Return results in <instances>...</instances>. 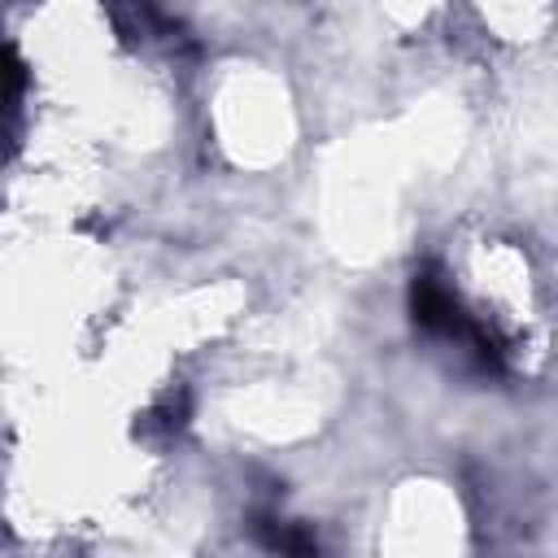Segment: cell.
<instances>
[{
  "label": "cell",
  "instance_id": "3957f363",
  "mask_svg": "<svg viewBox=\"0 0 558 558\" xmlns=\"http://www.w3.org/2000/svg\"><path fill=\"white\" fill-rule=\"evenodd\" d=\"M26 100V61L17 57L13 44H0V135L17 122Z\"/></svg>",
  "mask_w": 558,
  "mask_h": 558
},
{
  "label": "cell",
  "instance_id": "7a4b0ae2",
  "mask_svg": "<svg viewBox=\"0 0 558 558\" xmlns=\"http://www.w3.org/2000/svg\"><path fill=\"white\" fill-rule=\"evenodd\" d=\"M248 532L270 558H318V541L305 523H292L279 514H253Z\"/></svg>",
  "mask_w": 558,
  "mask_h": 558
},
{
  "label": "cell",
  "instance_id": "6da1fadb",
  "mask_svg": "<svg viewBox=\"0 0 558 558\" xmlns=\"http://www.w3.org/2000/svg\"><path fill=\"white\" fill-rule=\"evenodd\" d=\"M410 318H414L423 331H432V336H462V340H471L484 362L497 357L493 344H484V336L462 318V310H458L449 283H445L436 270H418V275L410 279Z\"/></svg>",
  "mask_w": 558,
  "mask_h": 558
}]
</instances>
